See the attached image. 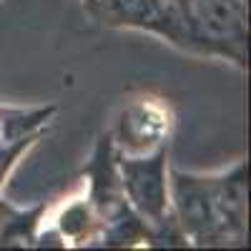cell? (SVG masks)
Here are the masks:
<instances>
[{"label": "cell", "mask_w": 251, "mask_h": 251, "mask_svg": "<svg viewBox=\"0 0 251 251\" xmlns=\"http://www.w3.org/2000/svg\"><path fill=\"white\" fill-rule=\"evenodd\" d=\"M186 25H191L203 40L211 43H244L241 15L231 0H186Z\"/></svg>", "instance_id": "6da1fadb"}, {"label": "cell", "mask_w": 251, "mask_h": 251, "mask_svg": "<svg viewBox=\"0 0 251 251\" xmlns=\"http://www.w3.org/2000/svg\"><path fill=\"white\" fill-rule=\"evenodd\" d=\"M163 156L146 161V163H126L123 166V176L126 186L131 191V199L143 208V214H149L158 219L163 211V199H166V188H163Z\"/></svg>", "instance_id": "7a4b0ae2"}]
</instances>
